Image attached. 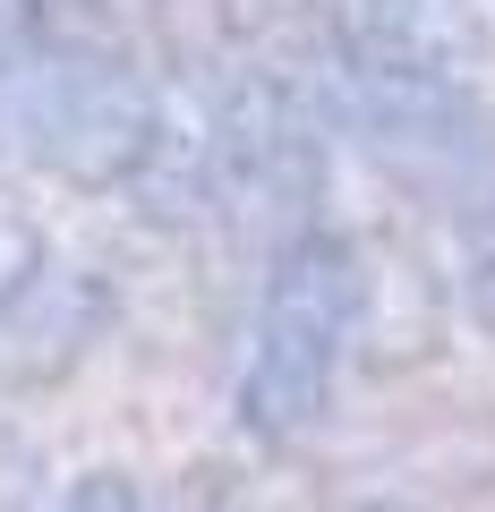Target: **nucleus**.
I'll return each instance as SVG.
<instances>
[{"label": "nucleus", "mask_w": 495, "mask_h": 512, "mask_svg": "<svg viewBox=\"0 0 495 512\" xmlns=\"http://www.w3.org/2000/svg\"><path fill=\"white\" fill-rule=\"evenodd\" d=\"M461 291H470V316L495 333V197L461 214Z\"/></svg>", "instance_id": "f03ea898"}, {"label": "nucleus", "mask_w": 495, "mask_h": 512, "mask_svg": "<svg viewBox=\"0 0 495 512\" xmlns=\"http://www.w3.org/2000/svg\"><path fill=\"white\" fill-rule=\"evenodd\" d=\"M359 256L333 231H299L274 256L248 325V359H239V427L257 444H299L333 410L350 333H359Z\"/></svg>", "instance_id": "f257e3e1"}, {"label": "nucleus", "mask_w": 495, "mask_h": 512, "mask_svg": "<svg viewBox=\"0 0 495 512\" xmlns=\"http://www.w3.org/2000/svg\"><path fill=\"white\" fill-rule=\"evenodd\" d=\"M60 512H137V495H129V478H111V470H103V478H86V487H77Z\"/></svg>", "instance_id": "7ed1b4c3"}]
</instances>
